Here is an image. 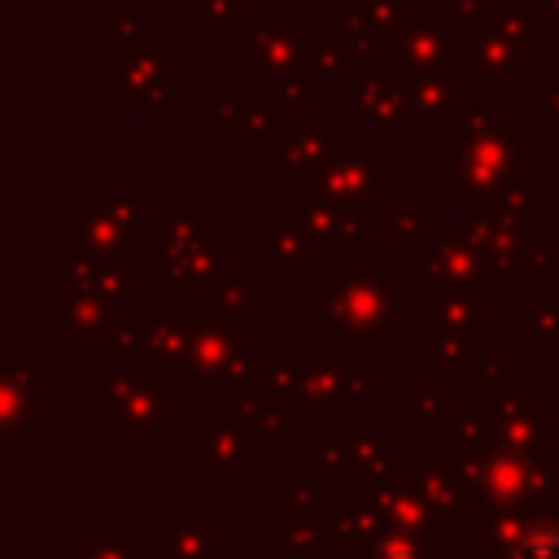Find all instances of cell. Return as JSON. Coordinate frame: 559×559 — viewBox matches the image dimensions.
<instances>
[{
    "label": "cell",
    "instance_id": "obj_1",
    "mask_svg": "<svg viewBox=\"0 0 559 559\" xmlns=\"http://www.w3.org/2000/svg\"><path fill=\"white\" fill-rule=\"evenodd\" d=\"M515 559H559V528L555 524H533L520 537Z\"/></svg>",
    "mask_w": 559,
    "mask_h": 559
}]
</instances>
